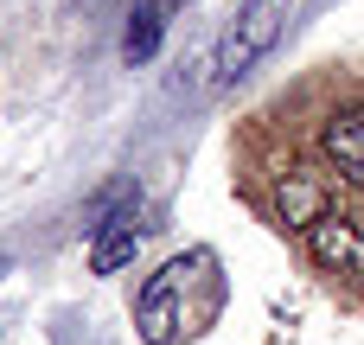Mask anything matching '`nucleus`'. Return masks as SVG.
<instances>
[{"mask_svg": "<svg viewBox=\"0 0 364 345\" xmlns=\"http://www.w3.org/2000/svg\"><path fill=\"white\" fill-rule=\"evenodd\" d=\"M320 147H326L333 173H339L346 186H358V192H364V102H358V109H339V115L320 128Z\"/></svg>", "mask_w": 364, "mask_h": 345, "instance_id": "nucleus-4", "label": "nucleus"}, {"mask_svg": "<svg viewBox=\"0 0 364 345\" xmlns=\"http://www.w3.org/2000/svg\"><path fill=\"white\" fill-rule=\"evenodd\" d=\"M282 218H288L294 230H307V224L326 218V198H320V186H314L307 173H288V179H282Z\"/></svg>", "mask_w": 364, "mask_h": 345, "instance_id": "nucleus-7", "label": "nucleus"}, {"mask_svg": "<svg viewBox=\"0 0 364 345\" xmlns=\"http://www.w3.org/2000/svg\"><path fill=\"white\" fill-rule=\"evenodd\" d=\"M288 13H294V0H243V6L230 13V26L218 32V45H211V83H218V90L243 83V77L275 51V38L288 32Z\"/></svg>", "mask_w": 364, "mask_h": 345, "instance_id": "nucleus-2", "label": "nucleus"}, {"mask_svg": "<svg viewBox=\"0 0 364 345\" xmlns=\"http://www.w3.org/2000/svg\"><path fill=\"white\" fill-rule=\"evenodd\" d=\"M0 275H6V256H0Z\"/></svg>", "mask_w": 364, "mask_h": 345, "instance_id": "nucleus-8", "label": "nucleus"}, {"mask_svg": "<svg viewBox=\"0 0 364 345\" xmlns=\"http://www.w3.org/2000/svg\"><path fill=\"white\" fill-rule=\"evenodd\" d=\"M134 250H141L134 211H122V218H102V224H96V237H90V269H96V275H122V269L134 262Z\"/></svg>", "mask_w": 364, "mask_h": 345, "instance_id": "nucleus-5", "label": "nucleus"}, {"mask_svg": "<svg viewBox=\"0 0 364 345\" xmlns=\"http://www.w3.org/2000/svg\"><path fill=\"white\" fill-rule=\"evenodd\" d=\"M166 6H173V0H134V13H128V32H122V58H128V64H147V58L160 51Z\"/></svg>", "mask_w": 364, "mask_h": 345, "instance_id": "nucleus-6", "label": "nucleus"}, {"mask_svg": "<svg viewBox=\"0 0 364 345\" xmlns=\"http://www.w3.org/2000/svg\"><path fill=\"white\" fill-rule=\"evenodd\" d=\"M224 307V275L211 250H186L173 262H160L141 294H134V333L141 345H186L198 327H211V314Z\"/></svg>", "mask_w": 364, "mask_h": 345, "instance_id": "nucleus-1", "label": "nucleus"}, {"mask_svg": "<svg viewBox=\"0 0 364 345\" xmlns=\"http://www.w3.org/2000/svg\"><path fill=\"white\" fill-rule=\"evenodd\" d=\"M307 256H314L326 275L364 282V218H352V211H326L320 224H307Z\"/></svg>", "mask_w": 364, "mask_h": 345, "instance_id": "nucleus-3", "label": "nucleus"}]
</instances>
